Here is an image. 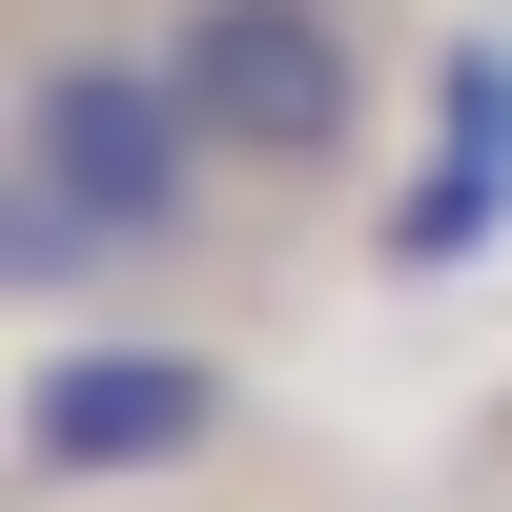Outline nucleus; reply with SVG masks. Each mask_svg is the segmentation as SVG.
Returning <instances> with one entry per match:
<instances>
[{
    "instance_id": "f257e3e1",
    "label": "nucleus",
    "mask_w": 512,
    "mask_h": 512,
    "mask_svg": "<svg viewBox=\"0 0 512 512\" xmlns=\"http://www.w3.org/2000/svg\"><path fill=\"white\" fill-rule=\"evenodd\" d=\"M0 185L21 205H62L103 267H185L205 226H226V185L246 164L205 144V103L164 82V41H21V123H0Z\"/></svg>"
},
{
    "instance_id": "f03ea898",
    "label": "nucleus",
    "mask_w": 512,
    "mask_h": 512,
    "mask_svg": "<svg viewBox=\"0 0 512 512\" xmlns=\"http://www.w3.org/2000/svg\"><path fill=\"white\" fill-rule=\"evenodd\" d=\"M144 41H164V82L205 103V144L246 185H328L369 144V21L349 0H164Z\"/></svg>"
},
{
    "instance_id": "7ed1b4c3",
    "label": "nucleus",
    "mask_w": 512,
    "mask_h": 512,
    "mask_svg": "<svg viewBox=\"0 0 512 512\" xmlns=\"http://www.w3.org/2000/svg\"><path fill=\"white\" fill-rule=\"evenodd\" d=\"M226 431V369L164 349V328H82V349L21 369V472L41 492H103V472H185Z\"/></svg>"
},
{
    "instance_id": "20e7f679",
    "label": "nucleus",
    "mask_w": 512,
    "mask_h": 512,
    "mask_svg": "<svg viewBox=\"0 0 512 512\" xmlns=\"http://www.w3.org/2000/svg\"><path fill=\"white\" fill-rule=\"evenodd\" d=\"M431 185L390 205V267H451V246H492L512 226V41H451V82H431Z\"/></svg>"
}]
</instances>
